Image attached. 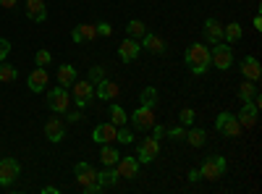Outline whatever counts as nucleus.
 Instances as JSON below:
<instances>
[{
	"label": "nucleus",
	"mask_w": 262,
	"mask_h": 194,
	"mask_svg": "<svg viewBox=\"0 0 262 194\" xmlns=\"http://www.w3.org/2000/svg\"><path fill=\"white\" fill-rule=\"evenodd\" d=\"M118 179H121V176H118V170H116L113 165H107V170H100V174H97V181H100L105 189H107V186H116Z\"/></svg>",
	"instance_id": "b1692460"
},
{
	"label": "nucleus",
	"mask_w": 262,
	"mask_h": 194,
	"mask_svg": "<svg viewBox=\"0 0 262 194\" xmlns=\"http://www.w3.org/2000/svg\"><path fill=\"white\" fill-rule=\"evenodd\" d=\"M45 137H48V142H53V144L63 142V137H66V126H63L60 118H50V121L45 123Z\"/></svg>",
	"instance_id": "dca6fc26"
},
{
	"label": "nucleus",
	"mask_w": 262,
	"mask_h": 194,
	"mask_svg": "<svg viewBox=\"0 0 262 194\" xmlns=\"http://www.w3.org/2000/svg\"><path fill=\"white\" fill-rule=\"evenodd\" d=\"M163 134H165V128H163V126H155V123H152V137H155V139L160 142V139H163Z\"/></svg>",
	"instance_id": "ea45409f"
},
{
	"label": "nucleus",
	"mask_w": 262,
	"mask_h": 194,
	"mask_svg": "<svg viewBox=\"0 0 262 194\" xmlns=\"http://www.w3.org/2000/svg\"><path fill=\"white\" fill-rule=\"evenodd\" d=\"M186 66L191 74H205L210 69V50L202 45V42H194L186 50Z\"/></svg>",
	"instance_id": "f257e3e1"
},
{
	"label": "nucleus",
	"mask_w": 262,
	"mask_h": 194,
	"mask_svg": "<svg viewBox=\"0 0 262 194\" xmlns=\"http://www.w3.org/2000/svg\"><path fill=\"white\" fill-rule=\"evenodd\" d=\"M118 158H121V153H118L113 144H102V149H100V160H102V165H116Z\"/></svg>",
	"instance_id": "5701e85b"
},
{
	"label": "nucleus",
	"mask_w": 262,
	"mask_h": 194,
	"mask_svg": "<svg viewBox=\"0 0 262 194\" xmlns=\"http://www.w3.org/2000/svg\"><path fill=\"white\" fill-rule=\"evenodd\" d=\"M191 147H202L205 142H207V134H205V128H191V132H186V137H184Z\"/></svg>",
	"instance_id": "cd10ccee"
},
{
	"label": "nucleus",
	"mask_w": 262,
	"mask_h": 194,
	"mask_svg": "<svg viewBox=\"0 0 262 194\" xmlns=\"http://www.w3.org/2000/svg\"><path fill=\"white\" fill-rule=\"evenodd\" d=\"M223 39L228 42V45H233V42L242 39V24H236V21H231L228 27H223Z\"/></svg>",
	"instance_id": "a878e982"
},
{
	"label": "nucleus",
	"mask_w": 262,
	"mask_h": 194,
	"mask_svg": "<svg viewBox=\"0 0 262 194\" xmlns=\"http://www.w3.org/2000/svg\"><path fill=\"white\" fill-rule=\"evenodd\" d=\"M179 116H181V123H184V126H191V123H194V111H191V107H184Z\"/></svg>",
	"instance_id": "e433bc0d"
},
{
	"label": "nucleus",
	"mask_w": 262,
	"mask_h": 194,
	"mask_svg": "<svg viewBox=\"0 0 262 194\" xmlns=\"http://www.w3.org/2000/svg\"><path fill=\"white\" fill-rule=\"evenodd\" d=\"M21 174V165L16 158H0V186H11Z\"/></svg>",
	"instance_id": "0eeeda50"
},
{
	"label": "nucleus",
	"mask_w": 262,
	"mask_h": 194,
	"mask_svg": "<svg viewBox=\"0 0 262 194\" xmlns=\"http://www.w3.org/2000/svg\"><path fill=\"white\" fill-rule=\"evenodd\" d=\"M97 34H102V37H111V34H113L111 24H105V21H102V24H97Z\"/></svg>",
	"instance_id": "58836bf2"
},
{
	"label": "nucleus",
	"mask_w": 262,
	"mask_h": 194,
	"mask_svg": "<svg viewBox=\"0 0 262 194\" xmlns=\"http://www.w3.org/2000/svg\"><path fill=\"white\" fill-rule=\"evenodd\" d=\"M257 113H259V107H257L252 100H247V102L242 105V111H238V116H236L238 126H242V128H252V126L257 123Z\"/></svg>",
	"instance_id": "ddd939ff"
},
{
	"label": "nucleus",
	"mask_w": 262,
	"mask_h": 194,
	"mask_svg": "<svg viewBox=\"0 0 262 194\" xmlns=\"http://www.w3.org/2000/svg\"><path fill=\"white\" fill-rule=\"evenodd\" d=\"M81 118H84V116H81L79 111H76V113H69V121H81Z\"/></svg>",
	"instance_id": "a18cd8bd"
},
{
	"label": "nucleus",
	"mask_w": 262,
	"mask_h": 194,
	"mask_svg": "<svg viewBox=\"0 0 262 194\" xmlns=\"http://www.w3.org/2000/svg\"><path fill=\"white\" fill-rule=\"evenodd\" d=\"M139 105H147V107L155 111V105H158V90L155 87H144L139 92Z\"/></svg>",
	"instance_id": "393cba45"
},
{
	"label": "nucleus",
	"mask_w": 262,
	"mask_h": 194,
	"mask_svg": "<svg viewBox=\"0 0 262 194\" xmlns=\"http://www.w3.org/2000/svg\"><path fill=\"white\" fill-rule=\"evenodd\" d=\"M200 179H202V176H200V170H196V168L189 170V181H200Z\"/></svg>",
	"instance_id": "a19ab883"
},
{
	"label": "nucleus",
	"mask_w": 262,
	"mask_h": 194,
	"mask_svg": "<svg viewBox=\"0 0 262 194\" xmlns=\"http://www.w3.org/2000/svg\"><path fill=\"white\" fill-rule=\"evenodd\" d=\"M126 32H128V37H131V39H142V37L147 34V27L142 24V21H137V18H131L128 24H126Z\"/></svg>",
	"instance_id": "bb28decb"
},
{
	"label": "nucleus",
	"mask_w": 262,
	"mask_h": 194,
	"mask_svg": "<svg viewBox=\"0 0 262 194\" xmlns=\"http://www.w3.org/2000/svg\"><path fill=\"white\" fill-rule=\"evenodd\" d=\"M128 118H131V123H134V128H142V132L152 128V123H155V113H152V107H147V105H139Z\"/></svg>",
	"instance_id": "9d476101"
},
{
	"label": "nucleus",
	"mask_w": 262,
	"mask_h": 194,
	"mask_svg": "<svg viewBox=\"0 0 262 194\" xmlns=\"http://www.w3.org/2000/svg\"><path fill=\"white\" fill-rule=\"evenodd\" d=\"M139 165H142V163L137 160V155H126V158H118V163H116L113 168L118 170L121 179H137Z\"/></svg>",
	"instance_id": "1a4fd4ad"
},
{
	"label": "nucleus",
	"mask_w": 262,
	"mask_h": 194,
	"mask_svg": "<svg viewBox=\"0 0 262 194\" xmlns=\"http://www.w3.org/2000/svg\"><path fill=\"white\" fill-rule=\"evenodd\" d=\"M42 194H58V186H45V189H42Z\"/></svg>",
	"instance_id": "37998d69"
},
{
	"label": "nucleus",
	"mask_w": 262,
	"mask_h": 194,
	"mask_svg": "<svg viewBox=\"0 0 262 194\" xmlns=\"http://www.w3.org/2000/svg\"><path fill=\"white\" fill-rule=\"evenodd\" d=\"M16 76H18L16 66H8V63H0V81L8 84V81H16Z\"/></svg>",
	"instance_id": "7c9ffc66"
},
{
	"label": "nucleus",
	"mask_w": 262,
	"mask_h": 194,
	"mask_svg": "<svg viewBox=\"0 0 262 194\" xmlns=\"http://www.w3.org/2000/svg\"><path fill=\"white\" fill-rule=\"evenodd\" d=\"M205 39L210 45H217V42H223V24L217 18H207L205 21Z\"/></svg>",
	"instance_id": "f3484780"
},
{
	"label": "nucleus",
	"mask_w": 262,
	"mask_h": 194,
	"mask_svg": "<svg viewBox=\"0 0 262 194\" xmlns=\"http://www.w3.org/2000/svg\"><path fill=\"white\" fill-rule=\"evenodd\" d=\"M102 79H105V69H102V66H92V69H90V76H86V81H90L92 87H95V84H100Z\"/></svg>",
	"instance_id": "473e14b6"
},
{
	"label": "nucleus",
	"mask_w": 262,
	"mask_h": 194,
	"mask_svg": "<svg viewBox=\"0 0 262 194\" xmlns=\"http://www.w3.org/2000/svg\"><path fill=\"white\" fill-rule=\"evenodd\" d=\"M74 176H76V184H79L81 189H86V186H92V184L97 181V170H95L90 163H76V165H74Z\"/></svg>",
	"instance_id": "9b49d317"
},
{
	"label": "nucleus",
	"mask_w": 262,
	"mask_h": 194,
	"mask_svg": "<svg viewBox=\"0 0 262 194\" xmlns=\"http://www.w3.org/2000/svg\"><path fill=\"white\" fill-rule=\"evenodd\" d=\"M121 95V87L116 81H111V79H102L100 84H95V97H100V100H105V102H111V100H116Z\"/></svg>",
	"instance_id": "2eb2a0df"
},
{
	"label": "nucleus",
	"mask_w": 262,
	"mask_h": 194,
	"mask_svg": "<svg viewBox=\"0 0 262 194\" xmlns=\"http://www.w3.org/2000/svg\"><path fill=\"white\" fill-rule=\"evenodd\" d=\"M0 6L3 8H16V0H0Z\"/></svg>",
	"instance_id": "79ce46f5"
},
{
	"label": "nucleus",
	"mask_w": 262,
	"mask_h": 194,
	"mask_svg": "<svg viewBox=\"0 0 262 194\" xmlns=\"http://www.w3.org/2000/svg\"><path fill=\"white\" fill-rule=\"evenodd\" d=\"M48 105H50L53 113H66V111H69V105H71V95L66 92V87L58 84L55 90L48 92Z\"/></svg>",
	"instance_id": "423d86ee"
},
{
	"label": "nucleus",
	"mask_w": 262,
	"mask_h": 194,
	"mask_svg": "<svg viewBox=\"0 0 262 194\" xmlns=\"http://www.w3.org/2000/svg\"><path fill=\"white\" fill-rule=\"evenodd\" d=\"M76 29H79V34H81L84 42H90V39L97 37V27H95V24H81V27H76Z\"/></svg>",
	"instance_id": "2f4dec72"
},
{
	"label": "nucleus",
	"mask_w": 262,
	"mask_h": 194,
	"mask_svg": "<svg viewBox=\"0 0 262 194\" xmlns=\"http://www.w3.org/2000/svg\"><path fill=\"white\" fill-rule=\"evenodd\" d=\"M116 142H123V144H131L134 142V134L128 132V128H123V126H118V134H116Z\"/></svg>",
	"instance_id": "f704fd0d"
},
{
	"label": "nucleus",
	"mask_w": 262,
	"mask_h": 194,
	"mask_svg": "<svg viewBox=\"0 0 262 194\" xmlns=\"http://www.w3.org/2000/svg\"><path fill=\"white\" fill-rule=\"evenodd\" d=\"M71 39H74V42H84V39H81V34H79V29H74V32H71Z\"/></svg>",
	"instance_id": "c03bdc74"
},
{
	"label": "nucleus",
	"mask_w": 262,
	"mask_h": 194,
	"mask_svg": "<svg viewBox=\"0 0 262 194\" xmlns=\"http://www.w3.org/2000/svg\"><path fill=\"white\" fill-rule=\"evenodd\" d=\"M8 53H11V42L8 39H0V63L8 58Z\"/></svg>",
	"instance_id": "4c0bfd02"
},
{
	"label": "nucleus",
	"mask_w": 262,
	"mask_h": 194,
	"mask_svg": "<svg viewBox=\"0 0 262 194\" xmlns=\"http://www.w3.org/2000/svg\"><path fill=\"white\" fill-rule=\"evenodd\" d=\"M74 81H76V69L71 66V63H63V66L58 69V84H60V87H66V90H69Z\"/></svg>",
	"instance_id": "4be33fe9"
},
{
	"label": "nucleus",
	"mask_w": 262,
	"mask_h": 194,
	"mask_svg": "<svg viewBox=\"0 0 262 194\" xmlns=\"http://www.w3.org/2000/svg\"><path fill=\"white\" fill-rule=\"evenodd\" d=\"M34 60H37L39 69H48L50 60H53V55H50V50H37V53H34Z\"/></svg>",
	"instance_id": "72a5a7b5"
},
{
	"label": "nucleus",
	"mask_w": 262,
	"mask_h": 194,
	"mask_svg": "<svg viewBox=\"0 0 262 194\" xmlns=\"http://www.w3.org/2000/svg\"><path fill=\"white\" fill-rule=\"evenodd\" d=\"M116 134H118V126H113V123H97L95 132H92V139L97 144H113Z\"/></svg>",
	"instance_id": "4468645a"
},
{
	"label": "nucleus",
	"mask_w": 262,
	"mask_h": 194,
	"mask_svg": "<svg viewBox=\"0 0 262 194\" xmlns=\"http://www.w3.org/2000/svg\"><path fill=\"white\" fill-rule=\"evenodd\" d=\"M238 69H242L244 79H249V81H257V79H259V74H262V69H259V60H257L254 55H247L242 63H238Z\"/></svg>",
	"instance_id": "a211bd4d"
},
{
	"label": "nucleus",
	"mask_w": 262,
	"mask_h": 194,
	"mask_svg": "<svg viewBox=\"0 0 262 194\" xmlns=\"http://www.w3.org/2000/svg\"><path fill=\"white\" fill-rule=\"evenodd\" d=\"M215 128L221 134H226V137H238V134H242V126H238L233 113H221L215 118Z\"/></svg>",
	"instance_id": "6e6552de"
},
{
	"label": "nucleus",
	"mask_w": 262,
	"mask_h": 194,
	"mask_svg": "<svg viewBox=\"0 0 262 194\" xmlns=\"http://www.w3.org/2000/svg\"><path fill=\"white\" fill-rule=\"evenodd\" d=\"M160 155V142L155 139V137H144L139 144H137V160L139 163H152V160H155Z\"/></svg>",
	"instance_id": "39448f33"
},
{
	"label": "nucleus",
	"mask_w": 262,
	"mask_h": 194,
	"mask_svg": "<svg viewBox=\"0 0 262 194\" xmlns=\"http://www.w3.org/2000/svg\"><path fill=\"white\" fill-rule=\"evenodd\" d=\"M27 87H29L32 92H42V90L48 87V71L37 66V69L29 74V79H27Z\"/></svg>",
	"instance_id": "6ab92c4d"
},
{
	"label": "nucleus",
	"mask_w": 262,
	"mask_h": 194,
	"mask_svg": "<svg viewBox=\"0 0 262 194\" xmlns=\"http://www.w3.org/2000/svg\"><path fill=\"white\" fill-rule=\"evenodd\" d=\"M142 45H144V50H149L152 55H163L165 53V42H163V37H158V34H144L142 37Z\"/></svg>",
	"instance_id": "412c9836"
},
{
	"label": "nucleus",
	"mask_w": 262,
	"mask_h": 194,
	"mask_svg": "<svg viewBox=\"0 0 262 194\" xmlns=\"http://www.w3.org/2000/svg\"><path fill=\"white\" fill-rule=\"evenodd\" d=\"M223 174H226V158H223V155H210V158H205V163H202V168H200V176H202V179L217 181Z\"/></svg>",
	"instance_id": "f03ea898"
},
{
	"label": "nucleus",
	"mask_w": 262,
	"mask_h": 194,
	"mask_svg": "<svg viewBox=\"0 0 262 194\" xmlns=\"http://www.w3.org/2000/svg\"><path fill=\"white\" fill-rule=\"evenodd\" d=\"M165 134L173 139V142H181L184 137H186V132H184V128L181 126H173V128H165Z\"/></svg>",
	"instance_id": "c9c22d12"
},
{
	"label": "nucleus",
	"mask_w": 262,
	"mask_h": 194,
	"mask_svg": "<svg viewBox=\"0 0 262 194\" xmlns=\"http://www.w3.org/2000/svg\"><path fill=\"white\" fill-rule=\"evenodd\" d=\"M139 53H142V42L139 39H123L121 45H118V58L123 60V63H131V60H137L139 58Z\"/></svg>",
	"instance_id": "f8f14e48"
},
{
	"label": "nucleus",
	"mask_w": 262,
	"mask_h": 194,
	"mask_svg": "<svg viewBox=\"0 0 262 194\" xmlns=\"http://www.w3.org/2000/svg\"><path fill=\"white\" fill-rule=\"evenodd\" d=\"M254 29H257V32L262 29V18H259V16H254Z\"/></svg>",
	"instance_id": "49530a36"
},
{
	"label": "nucleus",
	"mask_w": 262,
	"mask_h": 194,
	"mask_svg": "<svg viewBox=\"0 0 262 194\" xmlns=\"http://www.w3.org/2000/svg\"><path fill=\"white\" fill-rule=\"evenodd\" d=\"M210 66L221 69V71H228L233 66V50L228 45H223V42H217V45L210 50Z\"/></svg>",
	"instance_id": "7ed1b4c3"
},
{
	"label": "nucleus",
	"mask_w": 262,
	"mask_h": 194,
	"mask_svg": "<svg viewBox=\"0 0 262 194\" xmlns=\"http://www.w3.org/2000/svg\"><path fill=\"white\" fill-rule=\"evenodd\" d=\"M128 121V113L123 111V107L121 105H111V123L113 126H123Z\"/></svg>",
	"instance_id": "c756f323"
},
{
	"label": "nucleus",
	"mask_w": 262,
	"mask_h": 194,
	"mask_svg": "<svg viewBox=\"0 0 262 194\" xmlns=\"http://www.w3.org/2000/svg\"><path fill=\"white\" fill-rule=\"evenodd\" d=\"M257 92H259V90H257V81H249V79H244V84L238 87V97H242V102L252 100Z\"/></svg>",
	"instance_id": "c85d7f7f"
},
{
	"label": "nucleus",
	"mask_w": 262,
	"mask_h": 194,
	"mask_svg": "<svg viewBox=\"0 0 262 194\" xmlns=\"http://www.w3.org/2000/svg\"><path fill=\"white\" fill-rule=\"evenodd\" d=\"M71 92H74V102H76V107H79V111H81V107H86V105H90L92 100H95V87H92V84L90 81H74L71 84Z\"/></svg>",
	"instance_id": "20e7f679"
},
{
	"label": "nucleus",
	"mask_w": 262,
	"mask_h": 194,
	"mask_svg": "<svg viewBox=\"0 0 262 194\" xmlns=\"http://www.w3.org/2000/svg\"><path fill=\"white\" fill-rule=\"evenodd\" d=\"M27 16H29L32 21H45V18H48L45 0H27Z\"/></svg>",
	"instance_id": "aec40b11"
}]
</instances>
